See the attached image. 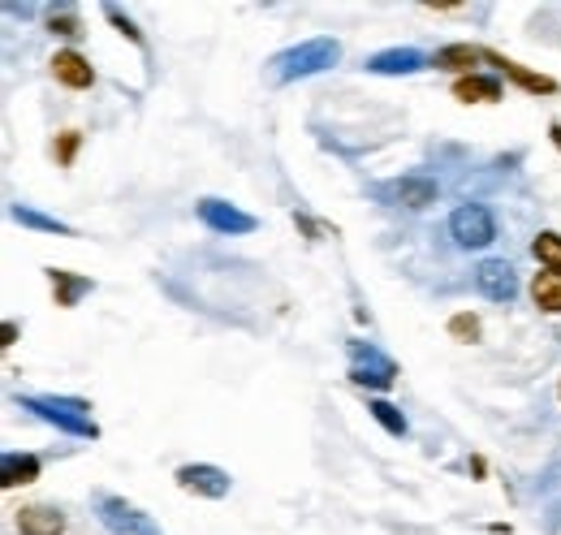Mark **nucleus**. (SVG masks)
Wrapping results in <instances>:
<instances>
[{
    "mask_svg": "<svg viewBox=\"0 0 561 535\" xmlns=\"http://www.w3.org/2000/svg\"><path fill=\"white\" fill-rule=\"evenodd\" d=\"M100 523L117 535H160V527L147 514H139L134 505H126L121 497H104L100 501Z\"/></svg>",
    "mask_w": 561,
    "mask_h": 535,
    "instance_id": "nucleus-7",
    "label": "nucleus"
},
{
    "mask_svg": "<svg viewBox=\"0 0 561 535\" xmlns=\"http://www.w3.org/2000/svg\"><path fill=\"white\" fill-rule=\"evenodd\" d=\"M18 531L22 535H65V514L52 505H26L18 510Z\"/></svg>",
    "mask_w": 561,
    "mask_h": 535,
    "instance_id": "nucleus-11",
    "label": "nucleus"
},
{
    "mask_svg": "<svg viewBox=\"0 0 561 535\" xmlns=\"http://www.w3.org/2000/svg\"><path fill=\"white\" fill-rule=\"evenodd\" d=\"M74 147H78V134H65V139H61V160H65V164H70Z\"/></svg>",
    "mask_w": 561,
    "mask_h": 535,
    "instance_id": "nucleus-25",
    "label": "nucleus"
},
{
    "mask_svg": "<svg viewBox=\"0 0 561 535\" xmlns=\"http://www.w3.org/2000/svg\"><path fill=\"white\" fill-rule=\"evenodd\" d=\"M52 74H57V82H65V87H74V91H82V87H91L95 82V70L87 65V57H78V52H57V57H52Z\"/></svg>",
    "mask_w": 561,
    "mask_h": 535,
    "instance_id": "nucleus-12",
    "label": "nucleus"
},
{
    "mask_svg": "<svg viewBox=\"0 0 561 535\" xmlns=\"http://www.w3.org/2000/svg\"><path fill=\"white\" fill-rule=\"evenodd\" d=\"M454 95L462 104H488V100H501V82L484 74H467L454 82Z\"/></svg>",
    "mask_w": 561,
    "mask_h": 535,
    "instance_id": "nucleus-13",
    "label": "nucleus"
},
{
    "mask_svg": "<svg viewBox=\"0 0 561 535\" xmlns=\"http://www.w3.org/2000/svg\"><path fill=\"white\" fill-rule=\"evenodd\" d=\"M104 13H108V22H117V26H121V35H130L134 44H139V31H134V22H130V18H121V9H104Z\"/></svg>",
    "mask_w": 561,
    "mask_h": 535,
    "instance_id": "nucleus-24",
    "label": "nucleus"
},
{
    "mask_svg": "<svg viewBox=\"0 0 561 535\" xmlns=\"http://www.w3.org/2000/svg\"><path fill=\"white\" fill-rule=\"evenodd\" d=\"M488 57H492V52H488ZM492 61H497V65H501V70H505V74H510L514 82H523V87H527V91H544V95H549V91H557V82H553V78H540V74H527V70H523V65H514V61H505V57H492Z\"/></svg>",
    "mask_w": 561,
    "mask_h": 535,
    "instance_id": "nucleus-20",
    "label": "nucleus"
},
{
    "mask_svg": "<svg viewBox=\"0 0 561 535\" xmlns=\"http://www.w3.org/2000/svg\"><path fill=\"white\" fill-rule=\"evenodd\" d=\"M423 65H428V57L419 48H389V52H376L367 61V70L372 74H419Z\"/></svg>",
    "mask_w": 561,
    "mask_h": 535,
    "instance_id": "nucleus-10",
    "label": "nucleus"
},
{
    "mask_svg": "<svg viewBox=\"0 0 561 535\" xmlns=\"http://www.w3.org/2000/svg\"><path fill=\"white\" fill-rule=\"evenodd\" d=\"M22 406L44 415L48 423H57V428L70 436H100V428H95V419H91V406L78 402V397H22Z\"/></svg>",
    "mask_w": 561,
    "mask_h": 535,
    "instance_id": "nucleus-2",
    "label": "nucleus"
},
{
    "mask_svg": "<svg viewBox=\"0 0 561 535\" xmlns=\"http://www.w3.org/2000/svg\"><path fill=\"white\" fill-rule=\"evenodd\" d=\"M549 134H553V143L561 147V121H553V126H549Z\"/></svg>",
    "mask_w": 561,
    "mask_h": 535,
    "instance_id": "nucleus-26",
    "label": "nucleus"
},
{
    "mask_svg": "<svg viewBox=\"0 0 561 535\" xmlns=\"http://www.w3.org/2000/svg\"><path fill=\"white\" fill-rule=\"evenodd\" d=\"M177 484H182L186 492H199V497H212V501H221V497H229V479L221 466H208V462H195V466H182L177 471Z\"/></svg>",
    "mask_w": 561,
    "mask_h": 535,
    "instance_id": "nucleus-8",
    "label": "nucleus"
},
{
    "mask_svg": "<svg viewBox=\"0 0 561 535\" xmlns=\"http://www.w3.org/2000/svg\"><path fill=\"white\" fill-rule=\"evenodd\" d=\"M48 281H52V294H57V307H74L82 294H91L87 277H74V272H61V268H52Z\"/></svg>",
    "mask_w": 561,
    "mask_h": 535,
    "instance_id": "nucleus-16",
    "label": "nucleus"
},
{
    "mask_svg": "<svg viewBox=\"0 0 561 535\" xmlns=\"http://www.w3.org/2000/svg\"><path fill=\"white\" fill-rule=\"evenodd\" d=\"M199 221L208 229H216V233H251L255 229V216L238 212L234 203H225V199H203L199 203Z\"/></svg>",
    "mask_w": 561,
    "mask_h": 535,
    "instance_id": "nucleus-9",
    "label": "nucleus"
},
{
    "mask_svg": "<svg viewBox=\"0 0 561 535\" xmlns=\"http://www.w3.org/2000/svg\"><path fill=\"white\" fill-rule=\"evenodd\" d=\"M350 380L367 384V389H389L398 380V367L385 359L376 346H363V341H350Z\"/></svg>",
    "mask_w": 561,
    "mask_h": 535,
    "instance_id": "nucleus-4",
    "label": "nucleus"
},
{
    "mask_svg": "<svg viewBox=\"0 0 561 535\" xmlns=\"http://www.w3.org/2000/svg\"><path fill=\"white\" fill-rule=\"evenodd\" d=\"M337 57H341V44H337V39H307V44L281 52V57L272 61V74H277V82L307 78V74L328 70V65H333Z\"/></svg>",
    "mask_w": 561,
    "mask_h": 535,
    "instance_id": "nucleus-1",
    "label": "nucleus"
},
{
    "mask_svg": "<svg viewBox=\"0 0 561 535\" xmlns=\"http://www.w3.org/2000/svg\"><path fill=\"white\" fill-rule=\"evenodd\" d=\"M531 298H536L540 311L561 315V272H536V281H531Z\"/></svg>",
    "mask_w": 561,
    "mask_h": 535,
    "instance_id": "nucleus-17",
    "label": "nucleus"
},
{
    "mask_svg": "<svg viewBox=\"0 0 561 535\" xmlns=\"http://www.w3.org/2000/svg\"><path fill=\"white\" fill-rule=\"evenodd\" d=\"M31 479H39V458L35 454H5L0 458V484L5 488L31 484Z\"/></svg>",
    "mask_w": 561,
    "mask_h": 535,
    "instance_id": "nucleus-14",
    "label": "nucleus"
},
{
    "mask_svg": "<svg viewBox=\"0 0 561 535\" xmlns=\"http://www.w3.org/2000/svg\"><path fill=\"white\" fill-rule=\"evenodd\" d=\"M367 410H372V419H376L389 436H406V432H410L406 419H402V410L393 406V402H385V397H372V402H367Z\"/></svg>",
    "mask_w": 561,
    "mask_h": 535,
    "instance_id": "nucleus-18",
    "label": "nucleus"
},
{
    "mask_svg": "<svg viewBox=\"0 0 561 535\" xmlns=\"http://www.w3.org/2000/svg\"><path fill=\"white\" fill-rule=\"evenodd\" d=\"M531 255H536L540 264H549V272H561V233H540V238L531 242Z\"/></svg>",
    "mask_w": 561,
    "mask_h": 535,
    "instance_id": "nucleus-21",
    "label": "nucleus"
},
{
    "mask_svg": "<svg viewBox=\"0 0 561 535\" xmlns=\"http://www.w3.org/2000/svg\"><path fill=\"white\" fill-rule=\"evenodd\" d=\"M52 35H65V39H74V35H82V26H78V18H74V13H52Z\"/></svg>",
    "mask_w": 561,
    "mask_h": 535,
    "instance_id": "nucleus-23",
    "label": "nucleus"
},
{
    "mask_svg": "<svg viewBox=\"0 0 561 535\" xmlns=\"http://www.w3.org/2000/svg\"><path fill=\"white\" fill-rule=\"evenodd\" d=\"M13 221H22V225H31V229H44V233H61V238H74V229H70V225H61L57 216H39V212H31L26 203H18V208H13Z\"/></svg>",
    "mask_w": 561,
    "mask_h": 535,
    "instance_id": "nucleus-19",
    "label": "nucleus"
},
{
    "mask_svg": "<svg viewBox=\"0 0 561 535\" xmlns=\"http://www.w3.org/2000/svg\"><path fill=\"white\" fill-rule=\"evenodd\" d=\"M449 233H454V242L462 251H480L497 238V221H492V212L484 203H462V208L449 216Z\"/></svg>",
    "mask_w": 561,
    "mask_h": 535,
    "instance_id": "nucleus-3",
    "label": "nucleus"
},
{
    "mask_svg": "<svg viewBox=\"0 0 561 535\" xmlns=\"http://www.w3.org/2000/svg\"><path fill=\"white\" fill-rule=\"evenodd\" d=\"M436 195H441V186H436V177H428V173H406V177H398V182L385 186V199L402 203V208H410V212L432 208Z\"/></svg>",
    "mask_w": 561,
    "mask_h": 535,
    "instance_id": "nucleus-5",
    "label": "nucleus"
},
{
    "mask_svg": "<svg viewBox=\"0 0 561 535\" xmlns=\"http://www.w3.org/2000/svg\"><path fill=\"white\" fill-rule=\"evenodd\" d=\"M475 290H480L488 303H514L518 277H514V268L505 264V259H484V264L475 268Z\"/></svg>",
    "mask_w": 561,
    "mask_h": 535,
    "instance_id": "nucleus-6",
    "label": "nucleus"
},
{
    "mask_svg": "<svg viewBox=\"0 0 561 535\" xmlns=\"http://www.w3.org/2000/svg\"><path fill=\"white\" fill-rule=\"evenodd\" d=\"M449 333L458 341H480V320H475V315H454V320H449Z\"/></svg>",
    "mask_w": 561,
    "mask_h": 535,
    "instance_id": "nucleus-22",
    "label": "nucleus"
},
{
    "mask_svg": "<svg viewBox=\"0 0 561 535\" xmlns=\"http://www.w3.org/2000/svg\"><path fill=\"white\" fill-rule=\"evenodd\" d=\"M480 57H484V52H480V48H471V44H449V48H436L432 65H436V70L467 74V70H475V61H480Z\"/></svg>",
    "mask_w": 561,
    "mask_h": 535,
    "instance_id": "nucleus-15",
    "label": "nucleus"
}]
</instances>
